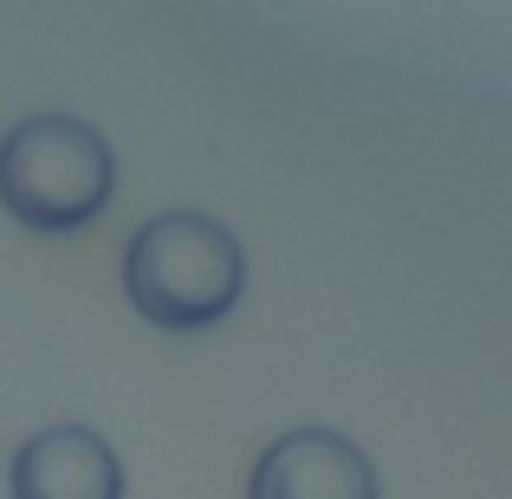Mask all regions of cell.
<instances>
[{
    "label": "cell",
    "mask_w": 512,
    "mask_h": 499,
    "mask_svg": "<svg viewBox=\"0 0 512 499\" xmlns=\"http://www.w3.org/2000/svg\"><path fill=\"white\" fill-rule=\"evenodd\" d=\"M13 499H124V467L91 428H39L13 454Z\"/></svg>",
    "instance_id": "4"
},
{
    "label": "cell",
    "mask_w": 512,
    "mask_h": 499,
    "mask_svg": "<svg viewBox=\"0 0 512 499\" xmlns=\"http://www.w3.org/2000/svg\"><path fill=\"white\" fill-rule=\"evenodd\" d=\"M247 499H376V474L350 435L292 428L260 454Z\"/></svg>",
    "instance_id": "3"
},
{
    "label": "cell",
    "mask_w": 512,
    "mask_h": 499,
    "mask_svg": "<svg viewBox=\"0 0 512 499\" xmlns=\"http://www.w3.org/2000/svg\"><path fill=\"white\" fill-rule=\"evenodd\" d=\"M124 292L156 331H208L247 292L240 240L208 214H156L124 247Z\"/></svg>",
    "instance_id": "1"
},
{
    "label": "cell",
    "mask_w": 512,
    "mask_h": 499,
    "mask_svg": "<svg viewBox=\"0 0 512 499\" xmlns=\"http://www.w3.org/2000/svg\"><path fill=\"white\" fill-rule=\"evenodd\" d=\"M117 188L111 143L78 117H26L0 137V208L39 234L98 221Z\"/></svg>",
    "instance_id": "2"
}]
</instances>
